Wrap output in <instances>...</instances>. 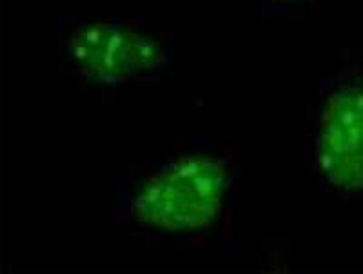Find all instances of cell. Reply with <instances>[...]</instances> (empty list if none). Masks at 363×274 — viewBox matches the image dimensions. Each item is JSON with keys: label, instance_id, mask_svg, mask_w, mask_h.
<instances>
[{"label": "cell", "instance_id": "1", "mask_svg": "<svg viewBox=\"0 0 363 274\" xmlns=\"http://www.w3.org/2000/svg\"><path fill=\"white\" fill-rule=\"evenodd\" d=\"M233 158L218 149L180 151L116 180L118 218L145 234L202 240L231 220Z\"/></svg>", "mask_w": 363, "mask_h": 274}, {"label": "cell", "instance_id": "2", "mask_svg": "<svg viewBox=\"0 0 363 274\" xmlns=\"http://www.w3.org/2000/svg\"><path fill=\"white\" fill-rule=\"evenodd\" d=\"M58 55L73 79L104 89L157 80L171 64L174 35L144 18H64Z\"/></svg>", "mask_w": 363, "mask_h": 274}, {"label": "cell", "instance_id": "3", "mask_svg": "<svg viewBox=\"0 0 363 274\" xmlns=\"http://www.w3.org/2000/svg\"><path fill=\"white\" fill-rule=\"evenodd\" d=\"M313 167L338 195H363V71L349 69L327 84L313 122Z\"/></svg>", "mask_w": 363, "mask_h": 274}, {"label": "cell", "instance_id": "4", "mask_svg": "<svg viewBox=\"0 0 363 274\" xmlns=\"http://www.w3.org/2000/svg\"><path fill=\"white\" fill-rule=\"evenodd\" d=\"M309 2H314V0H262V6L267 11L281 15V13H289L298 8H303Z\"/></svg>", "mask_w": 363, "mask_h": 274}]
</instances>
